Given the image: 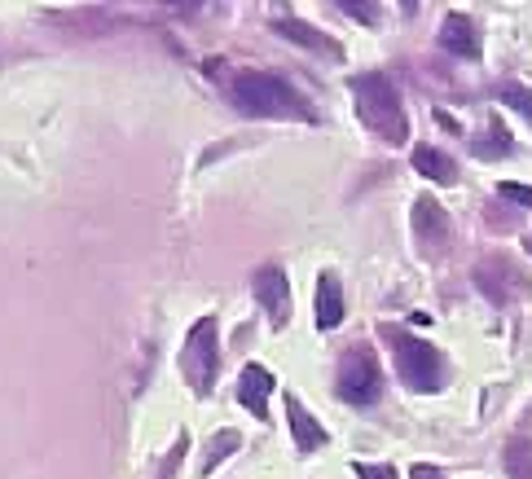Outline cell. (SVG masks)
Wrapping results in <instances>:
<instances>
[{"label":"cell","mask_w":532,"mask_h":479,"mask_svg":"<svg viewBox=\"0 0 532 479\" xmlns=\"http://www.w3.org/2000/svg\"><path fill=\"white\" fill-rule=\"evenodd\" d=\"M339 9H348V14H361V22H374L370 14H379V9H374V5H352V0H343Z\"/></svg>","instance_id":"7402d4cb"},{"label":"cell","mask_w":532,"mask_h":479,"mask_svg":"<svg viewBox=\"0 0 532 479\" xmlns=\"http://www.w3.org/2000/svg\"><path fill=\"white\" fill-rule=\"evenodd\" d=\"M436 124L445 128V132H462V124H458V119L449 115V110H436Z\"/></svg>","instance_id":"603a6c76"},{"label":"cell","mask_w":532,"mask_h":479,"mask_svg":"<svg viewBox=\"0 0 532 479\" xmlns=\"http://www.w3.org/2000/svg\"><path fill=\"white\" fill-rule=\"evenodd\" d=\"M352 106H357L361 124L374 132L387 146H405L409 137V119H405V106H401V93L396 84L379 71H365V75H352Z\"/></svg>","instance_id":"7a4b0ae2"},{"label":"cell","mask_w":532,"mask_h":479,"mask_svg":"<svg viewBox=\"0 0 532 479\" xmlns=\"http://www.w3.org/2000/svg\"><path fill=\"white\" fill-rule=\"evenodd\" d=\"M475 282H480V291L493 299V304H511L528 291V273L519 269L511 255H497V260H480L475 264Z\"/></svg>","instance_id":"8992f818"},{"label":"cell","mask_w":532,"mask_h":479,"mask_svg":"<svg viewBox=\"0 0 532 479\" xmlns=\"http://www.w3.org/2000/svg\"><path fill=\"white\" fill-rule=\"evenodd\" d=\"M414 238H418V251L427 255H445L449 242H453V220L449 211L436 203V198H418L414 203Z\"/></svg>","instance_id":"52a82bcc"},{"label":"cell","mask_w":532,"mask_h":479,"mask_svg":"<svg viewBox=\"0 0 532 479\" xmlns=\"http://www.w3.org/2000/svg\"><path fill=\"white\" fill-rule=\"evenodd\" d=\"M409 475H414V479H445V475L436 471V466H427V462H418V466H414V471H409Z\"/></svg>","instance_id":"cb8c5ba5"},{"label":"cell","mask_w":532,"mask_h":479,"mask_svg":"<svg viewBox=\"0 0 532 479\" xmlns=\"http://www.w3.org/2000/svg\"><path fill=\"white\" fill-rule=\"evenodd\" d=\"M440 49L453 53V58L480 62V27H475L471 14H449L440 22Z\"/></svg>","instance_id":"9c48e42d"},{"label":"cell","mask_w":532,"mask_h":479,"mask_svg":"<svg viewBox=\"0 0 532 479\" xmlns=\"http://www.w3.org/2000/svg\"><path fill=\"white\" fill-rule=\"evenodd\" d=\"M185 458V436H181V444H176V449L168 453V462H163V475L159 479H172V471H176V462H181Z\"/></svg>","instance_id":"44dd1931"},{"label":"cell","mask_w":532,"mask_h":479,"mask_svg":"<svg viewBox=\"0 0 532 479\" xmlns=\"http://www.w3.org/2000/svg\"><path fill=\"white\" fill-rule=\"evenodd\" d=\"M506 475L511 479H532V440L515 436L506 444Z\"/></svg>","instance_id":"2e32d148"},{"label":"cell","mask_w":532,"mask_h":479,"mask_svg":"<svg viewBox=\"0 0 532 479\" xmlns=\"http://www.w3.org/2000/svg\"><path fill=\"white\" fill-rule=\"evenodd\" d=\"M357 475L361 479H396L392 466H370V462H357Z\"/></svg>","instance_id":"ffe728a7"},{"label":"cell","mask_w":532,"mask_h":479,"mask_svg":"<svg viewBox=\"0 0 532 479\" xmlns=\"http://www.w3.org/2000/svg\"><path fill=\"white\" fill-rule=\"evenodd\" d=\"M234 449H238V436H234V431H225V436H220V444H212V453H207L203 475H212V471H216V462H225Z\"/></svg>","instance_id":"ac0fdd59"},{"label":"cell","mask_w":532,"mask_h":479,"mask_svg":"<svg viewBox=\"0 0 532 479\" xmlns=\"http://www.w3.org/2000/svg\"><path fill=\"white\" fill-rule=\"evenodd\" d=\"M414 167L427 176V181H436V185H453V181H458V163H453L445 150H436V146H414Z\"/></svg>","instance_id":"5bb4252c"},{"label":"cell","mask_w":532,"mask_h":479,"mask_svg":"<svg viewBox=\"0 0 532 479\" xmlns=\"http://www.w3.org/2000/svg\"><path fill=\"white\" fill-rule=\"evenodd\" d=\"M528 251H532V238H528Z\"/></svg>","instance_id":"d4e9b609"},{"label":"cell","mask_w":532,"mask_h":479,"mask_svg":"<svg viewBox=\"0 0 532 479\" xmlns=\"http://www.w3.org/2000/svg\"><path fill=\"white\" fill-rule=\"evenodd\" d=\"M515 150V137L506 124H489L484 137H471V154L475 159H506V154Z\"/></svg>","instance_id":"9a60e30c"},{"label":"cell","mask_w":532,"mask_h":479,"mask_svg":"<svg viewBox=\"0 0 532 479\" xmlns=\"http://www.w3.org/2000/svg\"><path fill=\"white\" fill-rule=\"evenodd\" d=\"M497 102L515 106L524 119H532V88H524V84H515V80H511V84H502V88H497Z\"/></svg>","instance_id":"e0dca14e"},{"label":"cell","mask_w":532,"mask_h":479,"mask_svg":"<svg viewBox=\"0 0 532 479\" xmlns=\"http://www.w3.org/2000/svg\"><path fill=\"white\" fill-rule=\"evenodd\" d=\"M339 321H343L339 277H335V273H321V282H317V326H321V330H335Z\"/></svg>","instance_id":"4fadbf2b"},{"label":"cell","mask_w":532,"mask_h":479,"mask_svg":"<svg viewBox=\"0 0 532 479\" xmlns=\"http://www.w3.org/2000/svg\"><path fill=\"white\" fill-rule=\"evenodd\" d=\"M181 370H185V383H190L198 396H207L216 387V374H220L216 317H203L190 330V339H185V348H181Z\"/></svg>","instance_id":"5b68a950"},{"label":"cell","mask_w":532,"mask_h":479,"mask_svg":"<svg viewBox=\"0 0 532 479\" xmlns=\"http://www.w3.org/2000/svg\"><path fill=\"white\" fill-rule=\"evenodd\" d=\"M273 31L282 40H291V44H304V49H313V53H326V58H343V44L335 36H326V31H317V27H308L304 18H277L273 22Z\"/></svg>","instance_id":"30bf717a"},{"label":"cell","mask_w":532,"mask_h":479,"mask_svg":"<svg viewBox=\"0 0 532 479\" xmlns=\"http://www.w3.org/2000/svg\"><path fill=\"white\" fill-rule=\"evenodd\" d=\"M383 343L392 348V361H396V374L409 392H440L445 387V356L431 348L427 339H414L409 330H396V326H383Z\"/></svg>","instance_id":"3957f363"},{"label":"cell","mask_w":532,"mask_h":479,"mask_svg":"<svg viewBox=\"0 0 532 479\" xmlns=\"http://www.w3.org/2000/svg\"><path fill=\"white\" fill-rule=\"evenodd\" d=\"M269 392H273V374L264 370V365H247V370H242V378H238V400L260 422L269 418Z\"/></svg>","instance_id":"7c38bea8"},{"label":"cell","mask_w":532,"mask_h":479,"mask_svg":"<svg viewBox=\"0 0 532 479\" xmlns=\"http://www.w3.org/2000/svg\"><path fill=\"white\" fill-rule=\"evenodd\" d=\"M335 392L357 409H370L379 405L383 396V370H379V356H374L365 343L348 348L339 356V378H335Z\"/></svg>","instance_id":"277c9868"},{"label":"cell","mask_w":532,"mask_h":479,"mask_svg":"<svg viewBox=\"0 0 532 479\" xmlns=\"http://www.w3.org/2000/svg\"><path fill=\"white\" fill-rule=\"evenodd\" d=\"M497 198H506V203H515V207H532V185L502 181V185H497Z\"/></svg>","instance_id":"d6986e66"},{"label":"cell","mask_w":532,"mask_h":479,"mask_svg":"<svg viewBox=\"0 0 532 479\" xmlns=\"http://www.w3.org/2000/svg\"><path fill=\"white\" fill-rule=\"evenodd\" d=\"M225 93L229 102H234L242 115L251 119H304V124H313V106L304 102V97L295 93L291 84L282 80V75L273 71H238L225 80Z\"/></svg>","instance_id":"6da1fadb"},{"label":"cell","mask_w":532,"mask_h":479,"mask_svg":"<svg viewBox=\"0 0 532 479\" xmlns=\"http://www.w3.org/2000/svg\"><path fill=\"white\" fill-rule=\"evenodd\" d=\"M251 286H256V295H260L273 326H286V321H291V282H286V273L277 269V264H264V269H256V277H251Z\"/></svg>","instance_id":"ba28073f"},{"label":"cell","mask_w":532,"mask_h":479,"mask_svg":"<svg viewBox=\"0 0 532 479\" xmlns=\"http://www.w3.org/2000/svg\"><path fill=\"white\" fill-rule=\"evenodd\" d=\"M286 422H291V440H295L299 453H313L326 444V427L299 405V396H286Z\"/></svg>","instance_id":"8fae6325"}]
</instances>
